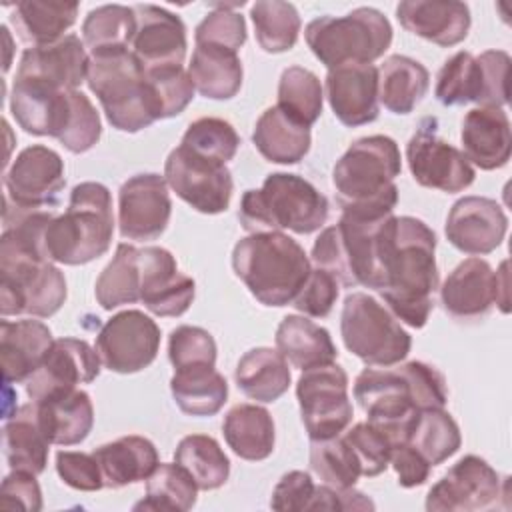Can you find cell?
<instances>
[{
  "mask_svg": "<svg viewBox=\"0 0 512 512\" xmlns=\"http://www.w3.org/2000/svg\"><path fill=\"white\" fill-rule=\"evenodd\" d=\"M436 234L414 216H396L378 288L390 312L412 328H422L432 312V294L438 288Z\"/></svg>",
  "mask_w": 512,
  "mask_h": 512,
  "instance_id": "cell-1",
  "label": "cell"
},
{
  "mask_svg": "<svg viewBox=\"0 0 512 512\" xmlns=\"http://www.w3.org/2000/svg\"><path fill=\"white\" fill-rule=\"evenodd\" d=\"M402 170L396 140L384 134L354 140L334 164L332 184L344 214L384 218L398 204L394 178Z\"/></svg>",
  "mask_w": 512,
  "mask_h": 512,
  "instance_id": "cell-2",
  "label": "cell"
},
{
  "mask_svg": "<svg viewBox=\"0 0 512 512\" xmlns=\"http://www.w3.org/2000/svg\"><path fill=\"white\" fill-rule=\"evenodd\" d=\"M396 216L360 218L340 216L338 224L320 232L312 246V262L332 274L342 286L378 290L382 284V260Z\"/></svg>",
  "mask_w": 512,
  "mask_h": 512,
  "instance_id": "cell-3",
  "label": "cell"
},
{
  "mask_svg": "<svg viewBox=\"0 0 512 512\" xmlns=\"http://www.w3.org/2000/svg\"><path fill=\"white\" fill-rule=\"evenodd\" d=\"M234 274L264 306H288L310 276L304 248L282 232H256L232 250Z\"/></svg>",
  "mask_w": 512,
  "mask_h": 512,
  "instance_id": "cell-4",
  "label": "cell"
},
{
  "mask_svg": "<svg viewBox=\"0 0 512 512\" xmlns=\"http://www.w3.org/2000/svg\"><path fill=\"white\" fill-rule=\"evenodd\" d=\"M114 234L112 194L100 182H80L70 192L64 214L46 228L44 246L50 262L80 266L104 256Z\"/></svg>",
  "mask_w": 512,
  "mask_h": 512,
  "instance_id": "cell-5",
  "label": "cell"
},
{
  "mask_svg": "<svg viewBox=\"0 0 512 512\" xmlns=\"http://www.w3.org/2000/svg\"><path fill=\"white\" fill-rule=\"evenodd\" d=\"M246 232L310 234L324 226L328 200L306 178L288 172L268 174L258 190H246L238 210Z\"/></svg>",
  "mask_w": 512,
  "mask_h": 512,
  "instance_id": "cell-6",
  "label": "cell"
},
{
  "mask_svg": "<svg viewBox=\"0 0 512 512\" xmlns=\"http://www.w3.org/2000/svg\"><path fill=\"white\" fill-rule=\"evenodd\" d=\"M86 82L112 128L134 134L156 122L146 70L130 48L92 52Z\"/></svg>",
  "mask_w": 512,
  "mask_h": 512,
  "instance_id": "cell-7",
  "label": "cell"
},
{
  "mask_svg": "<svg viewBox=\"0 0 512 512\" xmlns=\"http://www.w3.org/2000/svg\"><path fill=\"white\" fill-rule=\"evenodd\" d=\"M304 38L312 54L328 68L342 64H372L392 44L388 18L370 6L346 16H320L308 22Z\"/></svg>",
  "mask_w": 512,
  "mask_h": 512,
  "instance_id": "cell-8",
  "label": "cell"
},
{
  "mask_svg": "<svg viewBox=\"0 0 512 512\" xmlns=\"http://www.w3.org/2000/svg\"><path fill=\"white\" fill-rule=\"evenodd\" d=\"M340 334L344 346L368 366H394L412 348V338L398 318L366 292H352L344 298Z\"/></svg>",
  "mask_w": 512,
  "mask_h": 512,
  "instance_id": "cell-9",
  "label": "cell"
},
{
  "mask_svg": "<svg viewBox=\"0 0 512 512\" xmlns=\"http://www.w3.org/2000/svg\"><path fill=\"white\" fill-rule=\"evenodd\" d=\"M354 398L366 412V422L384 432L392 446L408 442L422 410L416 408L410 384L398 366L364 368L356 376Z\"/></svg>",
  "mask_w": 512,
  "mask_h": 512,
  "instance_id": "cell-10",
  "label": "cell"
},
{
  "mask_svg": "<svg viewBox=\"0 0 512 512\" xmlns=\"http://www.w3.org/2000/svg\"><path fill=\"white\" fill-rule=\"evenodd\" d=\"M296 398L310 440L340 436L352 422L348 374L334 362L302 370L296 382Z\"/></svg>",
  "mask_w": 512,
  "mask_h": 512,
  "instance_id": "cell-11",
  "label": "cell"
},
{
  "mask_svg": "<svg viewBox=\"0 0 512 512\" xmlns=\"http://www.w3.org/2000/svg\"><path fill=\"white\" fill-rule=\"evenodd\" d=\"M66 294V278L52 262H0V312L4 318L18 314L48 318L62 308Z\"/></svg>",
  "mask_w": 512,
  "mask_h": 512,
  "instance_id": "cell-12",
  "label": "cell"
},
{
  "mask_svg": "<svg viewBox=\"0 0 512 512\" xmlns=\"http://www.w3.org/2000/svg\"><path fill=\"white\" fill-rule=\"evenodd\" d=\"M164 180L178 198L202 214H220L230 206L234 182L228 166L182 146L168 154Z\"/></svg>",
  "mask_w": 512,
  "mask_h": 512,
  "instance_id": "cell-13",
  "label": "cell"
},
{
  "mask_svg": "<svg viewBox=\"0 0 512 512\" xmlns=\"http://www.w3.org/2000/svg\"><path fill=\"white\" fill-rule=\"evenodd\" d=\"M508 262L498 272L484 258H466L444 280L440 300L444 310L456 320H472L486 316L494 304L508 312Z\"/></svg>",
  "mask_w": 512,
  "mask_h": 512,
  "instance_id": "cell-14",
  "label": "cell"
},
{
  "mask_svg": "<svg viewBox=\"0 0 512 512\" xmlns=\"http://www.w3.org/2000/svg\"><path fill=\"white\" fill-rule=\"evenodd\" d=\"M436 118H424L408 140L406 160L412 178L432 190L462 192L474 182V168L462 150L436 134Z\"/></svg>",
  "mask_w": 512,
  "mask_h": 512,
  "instance_id": "cell-15",
  "label": "cell"
},
{
  "mask_svg": "<svg viewBox=\"0 0 512 512\" xmlns=\"http://www.w3.org/2000/svg\"><path fill=\"white\" fill-rule=\"evenodd\" d=\"M160 350L158 324L140 310H122L104 322L96 352L110 372L134 374L148 368Z\"/></svg>",
  "mask_w": 512,
  "mask_h": 512,
  "instance_id": "cell-16",
  "label": "cell"
},
{
  "mask_svg": "<svg viewBox=\"0 0 512 512\" xmlns=\"http://www.w3.org/2000/svg\"><path fill=\"white\" fill-rule=\"evenodd\" d=\"M502 496L498 472L480 456L460 458L426 494L428 512H474L494 508Z\"/></svg>",
  "mask_w": 512,
  "mask_h": 512,
  "instance_id": "cell-17",
  "label": "cell"
},
{
  "mask_svg": "<svg viewBox=\"0 0 512 512\" xmlns=\"http://www.w3.org/2000/svg\"><path fill=\"white\" fill-rule=\"evenodd\" d=\"M66 186L64 160L48 146L24 148L4 174L6 202L26 210L52 206Z\"/></svg>",
  "mask_w": 512,
  "mask_h": 512,
  "instance_id": "cell-18",
  "label": "cell"
},
{
  "mask_svg": "<svg viewBox=\"0 0 512 512\" xmlns=\"http://www.w3.org/2000/svg\"><path fill=\"white\" fill-rule=\"evenodd\" d=\"M172 214L164 176L136 174L118 190V226L124 240L148 242L164 234Z\"/></svg>",
  "mask_w": 512,
  "mask_h": 512,
  "instance_id": "cell-19",
  "label": "cell"
},
{
  "mask_svg": "<svg viewBox=\"0 0 512 512\" xmlns=\"http://www.w3.org/2000/svg\"><path fill=\"white\" fill-rule=\"evenodd\" d=\"M100 356L86 340L58 338L50 346L40 368L24 382L26 394L38 402L54 392L74 390L78 384H88L100 374Z\"/></svg>",
  "mask_w": 512,
  "mask_h": 512,
  "instance_id": "cell-20",
  "label": "cell"
},
{
  "mask_svg": "<svg viewBox=\"0 0 512 512\" xmlns=\"http://www.w3.org/2000/svg\"><path fill=\"white\" fill-rule=\"evenodd\" d=\"M194 280L178 272L176 258L160 246L140 248V302L162 318L182 316L194 300Z\"/></svg>",
  "mask_w": 512,
  "mask_h": 512,
  "instance_id": "cell-21",
  "label": "cell"
},
{
  "mask_svg": "<svg viewBox=\"0 0 512 512\" xmlns=\"http://www.w3.org/2000/svg\"><path fill=\"white\" fill-rule=\"evenodd\" d=\"M136 30L130 50L144 70L182 66L186 58V26L182 18L162 6L136 4Z\"/></svg>",
  "mask_w": 512,
  "mask_h": 512,
  "instance_id": "cell-22",
  "label": "cell"
},
{
  "mask_svg": "<svg viewBox=\"0 0 512 512\" xmlns=\"http://www.w3.org/2000/svg\"><path fill=\"white\" fill-rule=\"evenodd\" d=\"M508 230L502 206L486 196H464L456 200L446 218V238L460 252L482 256L494 252Z\"/></svg>",
  "mask_w": 512,
  "mask_h": 512,
  "instance_id": "cell-23",
  "label": "cell"
},
{
  "mask_svg": "<svg viewBox=\"0 0 512 512\" xmlns=\"http://www.w3.org/2000/svg\"><path fill=\"white\" fill-rule=\"evenodd\" d=\"M90 56L76 34L46 44L26 48L20 56L16 78L32 80L54 90H78L88 76Z\"/></svg>",
  "mask_w": 512,
  "mask_h": 512,
  "instance_id": "cell-24",
  "label": "cell"
},
{
  "mask_svg": "<svg viewBox=\"0 0 512 512\" xmlns=\"http://www.w3.org/2000/svg\"><path fill=\"white\" fill-rule=\"evenodd\" d=\"M326 98L334 116L348 128L378 118V68L374 64H342L326 74Z\"/></svg>",
  "mask_w": 512,
  "mask_h": 512,
  "instance_id": "cell-25",
  "label": "cell"
},
{
  "mask_svg": "<svg viewBox=\"0 0 512 512\" xmlns=\"http://www.w3.org/2000/svg\"><path fill=\"white\" fill-rule=\"evenodd\" d=\"M10 112L24 132L58 140L70 120L72 90H54L40 82L14 78Z\"/></svg>",
  "mask_w": 512,
  "mask_h": 512,
  "instance_id": "cell-26",
  "label": "cell"
},
{
  "mask_svg": "<svg viewBox=\"0 0 512 512\" xmlns=\"http://www.w3.org/2000/svg\"><path fill=\"white\" fill-rule=\"evenodd\" d=\"M404 30L442 48L460 44L470 30V8L456 0H406L396 6Z\"/></svg>",
  "mask_w": 512,
  "mask_h": 512,
  "instance_id": "cell-27",
  "label": "cell"
},
{
  "mask_svg": "<svg viewBox=\"0 0 512 512\" xmlns=\"http://www.w3.org/2000/svg\"><path fill=\"white\" fill-rule=\"evenodd\" d=\"M462 152L480 170H496L508 164L512 150L510 120L502 108H472L460 130Z\"/></svg>",
  "mask_w": 512,
  "mask_h": 512,
  "instance_id": "cell-28",
  "label": "cell"
},
{
  "mask_svg": "<svg viewBox=\"0 0 512 512\" xmlns=\"http://www.w3.org/2000/svg\"><path fill=\"white\" fill-rule=\"evenodd\" d=\"M52 344V332L40 320H2L0 358L4 382H26L40 368Z\"/></svg>",
  "mask_w": 512,
  "mask_h": 512,
  "instance_id": "cell-29",
  "label": "cell"
},
{
  "mask_svg": "<svg viewBox=\"0 0 512 512\" xmlns=\"http://www.w3.org/2000/svg\"><path fill=\"white\" fill-rule=\"evenodd\" d=\"M36 418L50 440L58 446H74L88 438L94 426V406L88 392L74 388L64 392H54L38 402Z\"/></svg>",
  "mask_w": 512,
  "mask_h": 512,
  "instance_id": "cell-30",
  "label": "cell"
},
{
  "mask_svg": "<svg viewBox=\"0 0 512 512\" xmlns=\"http://www.w3.org/2000/svg\"><path fill=\"white\" fill-rule=\"evenodd\" d=\"M94 456L102 470L104 488H122L146 480L160 464L156 446L136 434L98 446Z\"/></svg>",
  "mask_w": 512,
  "mask_h": 512,
  "instance_id": "cell-31",
  "label": "cell"
},
{
  "mask_svg": "<svg viewBox=\"0 0 512 512\" xmlns=\"http://www.w3.org/2000/svg\"><path fill=\"white\" fill-rule=\"evenodd\" d=\"M274 340L276 350L298 370L332 364L338 356L330 332L306 316H284Z\"/></svg>",
  "mask_w": 512,
  "mask_h": 512,
  "instance_id": "cell-32",
  "label": "cell"
},
{
  "mask_svg": "<svg viewBox=\"0 0 512 512\" xmlns=\"http://www.w3.org/2000/svg\"><path fill=\"white\" fill-rule=\"evenodd\" d=\"M252 142L256 150L274 164H298L310 150V128L282 112L278 106L266 108L256 120Z\"/></svg>",
  "mask_w": 512,
  "mask_h": 512,
  "instance_id": "cell-33",
  "label": "cell"
},
{
  "mask_svg": "<svg viewBox=\"0 0 512 512\" xmlns=\"http://www.w3.org/2000/svg\"><path fill=\"white\" fill-rule=\"evenodd\" d=\"M76 16L78 2L22 0L12 6L10 24L14 26L18 38L34 48L64 38V32L74 26Z\"/></svg>",
  "mask_w": 512,
  "mask_h": 512,
  "instance_id": "cell-34",
  "label": "cell"
},
{
  "mask_svg": "<svg viewBox=\"0 0 512 512\" xmlns=\"http://www.w3.org/2000/svg\"><path fill=\"white\" fill-rule=\"evenodd\" d=\"M188 76L202 96L228 100L238 94L244 70L238 52L216 44H196Z\"/></svg>",
  "mask_w": 512,
  "mask_h": 512,
  "instance_id": "cell-35",
  "label": "cell"
},
{
  "mask_svg": "<svg viewBox=\"0 0 512 512\" xmlns=\"http://www.w3.org/2000/svg\"><path fill=\"white\" fill-rule=\"evenodd\" d=\"M428 88V70L410 56H388L378 68V102L392 114H410Z\"/></svg>",
  "mask_w": 512,
  "mask_h": 512,
  "instance_id": "cell-36",
  "label": "cell"
},
{
  "mask_svg": "<svg viewBox=\"0 0 512 512\" xmlns=\"http://www.w3.org/2000/svg\"><path fill=\"white\" fill-rule=\"evenodd\" d=\"M234 380L244 396L256 402H274L288 390L292 374L288 360L278 350L258 346L238 360Z\"/></svg>",
  "mask_w": 512,
  "mask_h": 512,
  "instance_id": "cell-37",
  "label": "cell"
},
{
  "mask_svg": "<svg viewBox=\"0 0 512 512\" xmlns=\"http://www.w3.org/2000/svg\"><path fill=\"white\" fill-rule=\"evenodd\" d=\"M50 440L42 432L36 406L24 404L6 416L4 422V454L10 470H22L30 474H42L48 462Z\"/></svg>",
  "mask_w": 512,
  "mask_h": 512,
  "instance_id": "cell-38",
  "label": "cell"
},
{
  "mask_svg": "<svg viewBox=\"0 0 512 512\" xmlns=\"http://www.w3.org/2000/svg\"><path fill=\"white\" fill-rule=\"evenodd\" d=\"M226 444L242 460H266L274 450V420L270 412L258 404H236L222 422Z\"/></svg>",
  "mask_w": 512,
  "mask_h": 512,
  "instance_id": "cell-39",
  "label": "cell"
},
{
  "mask_svg": "<svg viewBox=\"0 0 512 512\" xmlns=\"http://www.w3.org/2000/svg\"><path fill=\"white\" fill-rule=\"evenodd\" d=\"M170 392L184 414L214 416L228 398V384L214 366H190L174 370Z\"/></svg>",
  "mask_w": 512,
  "mask_h": 512,
  "instance_id": "cell-40",
  "label": "cell"
},
{
  "mask_svg": "<svg viewBox=\"0 0 512 512\" xmlns=\"http://www.w3.org/2000/svg\"><path fill=\"white\" fill-rule=\"evenodd\" d=\"M94 294L104 310L140 300V250L136 246L118 244L116 254L96 280Z\"/></svg>",
  "mask_w": 512,
  "mask_h": 512,
  "instance_id": "cell-41",
  "label": "cell"
},
{
  "mask_svg": "<svg viewBox=\"0 0 512 512\" xmlns=\"http://www.w3.org/2000/svg\"><path fill=\"white\" fill-rule=\"evenodd\" d=\"M174 462L180 464L196 482L198 490H216L230 476V460L220 444L206 434L184 436L174 452Z\"/></svg>",
  "mask_w": 512,
  "mask_h": 512,
  "instance_id": "cell-42",
  "label": "cell"
},
{
  "mask_svg": "<svg viewBox=\"0 0 512 512\" xmlns=\"http://www.w3.org/2000/svg\"><path fill=\"white\" fill-rule=\"evenodd\" d=\"M250 18L258 46L268 54L294 48L300 34V16L294 4L282 0H258L250 6Z\"/></svg>",
  "mask_w": 512,
  "mask_h": 512,
  "instance_id": "cell-43",
  "label": "cell"
},
{
  "mask_svg": "<svg viewBox=\"0 0 512 512\" xmlns=\"http://www.w3.org/2000/svg\"><path fill=\"white\" fill-rule=\"evenodd\" d=\"M198 486L180 464L160 462L146 478V498L134 510H176L186 512L196 504Z\"/></svg>",
  "mask_w": 512,
  "mask_h": 512,
  "instance_id": "cell-44",
  "label": "cell"
},
{
  "mask_svg": "<svg viewBox=\"0 0 512 512\" xmlns=\"http://www.w3.org/2000/svg\"><path fill=\"white\" fill-rule=\"evenodd\" d=\"M136 30L134 8L122 4H104L88 12L82 24L84 46L90 54L100 50L130 48Z\"/></svg>",
  "mask_w": 512,
  "mask_h": 512,
  "instance_id": "cell-45",
  "label": "cell"
},
{
  "mask_svg": "<svg viewBox=\"0 0 512 512\" xmlns=\"http://www.w3.org/2000/svg\"><path fill=\"white\" fill-rule=\"evenodd\" d=\"M324 92L318 76L302 66H288L278 82V108L304 126H312L322 114Z\"/></svg>",
  "mask_w": 512,
  "mask_h": 512,
  "instance_id": "cell-46",
  "label": "cell"
},
{
  "mask_svg": "<svg viewBox=\"0 0 512 512\" xmlns=\"http://www.w3.org/2000/svg\"><path fill=\"white\" fill-rule=\"evenodd\" d=\"M408 444H412L430 466H438L458 452L462 436L456 420L444 408H430L418 414Z\"/></svg>",
  "mask_w": 512,
  "mask_h": 512,
  "instance_id": "cell-47",
  "label": "cell"
},
{
  "mask_svg": "<svg viewBox=\"0 0 512 512\" xmlns=\"http://www.w3.org/2000/svg\"><path fill=\"white\" fill-rule=\"evenodd\" d=\"M434 96L444 106H460L468 102L480 104L482 98V68L474 54L456 52L438 72Z\"/></svg>",
  "mask_w": 512,
  "mask_h": 512,
  "instance_id": "cell-48",
  "label": "cell"
},
{
  "mask_svg": "<svg viewBox=\"0 0 512 512\" xmlns=\"http://www.w3.org/2000/svg\"><path fill=\"white\" fill-rule=\"evenodd\" d=\"M310 468L334 488H352L362 476L360 462L344 436L310 440Z\"/></svg>",
  "mask_w": 512,
  "mask_h": 512,
  "instance_id": "cell-49",
  "label": "cell"
},
{
  "mask_svg": "<svg viewBox=\"0 0 512 512\" xmlns=\"http://www.w3.org/2000/svg\"><path fill=\"white\" fill-rule=\"evenodd\" d=\"M150 102L156 120L178 116L194 98V84L182 66L146 70Z\"/></svg>",
  "mask_w": 512,
  "mask_h": 512,
  "instance_id": "cell-50",
  "label": "cell"
},
{
  "mask_svg": "<svg viewBox=\"0 0 512 512\" xmlns=\"http://www.w3.org/2000/svg\"><path fill=\"white\" fill-rule=\"evenodd\" d=\"M180 146L198 156L226 164L236 156L240 146V136L230 122L208 116V118L194 120L186 128Z\"/></svg>",
  "mask_w": 512,
  "mask_h": 512,
  "instance_id": "cell-51",
  "label": "cell"
},
{
  "mask_svg": "<svg viewBox=\"0 0 512 512\" xmlns=\"http://www.w3.org/2000/svg\"><path fill=\"white\" fill-rule=\"evenodd\" d=\"M236 6H244V2L214 4V10L194 30L196 44H216L238 52L246 42V20L240 12L232 10Z\"/></svg>",
  "mask_w": 512,
  "mask_h": 512,
  "instance_id": "cell-52",
  "label": "cell"
},
{
  "mask_svg": "<svg viewBox=\"0 0 512 512\" xmlns=\"http://www.w3.org/2000/svg\"><path fill=\"white\" fill-rule=\"evenodd\" d=\"M168 358L174 370L190 366H214L216 342L208 330L182 324L170 332Z\"/></svg>",
  "mask_w": 512,
  "mask_h": 512,
  "instance_id": "cell-53",
  "label": "cell"
},
{
  "mask_svg": "<svg viewBox=\"0 0 512 512\" xmlns=\"http://www.w3.org/2000/svg\"><path fill=\"white\" fill-rule=\"evenodd\" d=\"M100 134H102V122L94 104L80 90H72L70 120L64 134L58 138V142L72 154H82L98 144Z\"/></svg>",
  "mask_w": 512,
  "mask_h": 512,
  "instance_id": "cell-54",
  "label": "cell"
},
{
  "mask_svg": "<svg viewBox=\"0 0 512 512\" xmlns=\"http://www.w3.org/2000/svg\"><path fill=\"white\" fill-rule=\"evenodd\" d=\"M346 442L352 446L362 476H378L390 466V452L392 442L386 438L384 432H380L370 422H358L354 424L346 434Z\"/></svg>",
  "mask_w": 512,
  "mask_h": 512,
  "instance_id": "cell-55",
  "label": "cell"
},
{
  "mask_svg": "<svg viewBox=\"0 0 512 512\" xmlns=\"http://www.w3.org/2000/svg\"><path fill=\"white\" fill-rule=\"evenodd\" d=\"M402 374L406 376L412 400L418 410H430V408H444L448 402V388L444 376L430 364L412 360L398 366Z\"/></svg>",
  "mask_w": 512,
  "mask_h": 512,
  "instance_id": "cell-56",
  "label": "cell"
},
{
  "mask_svg": "<svg viewBox=\"0 0 512 512\" xmlns=\"http://www.w3.org/2000/svg\"><path fill=\"white\" fill-rule=\"evenodd\" d=\"M338 282L332 274H328L322 268L310 270V276L306 278L304 286L300 288L298 296L294 298L292 306L302 312L304 316L312 318H324L330 314V310L336 304L338 298Z\"/></svg>",
  "mask_w": 512,
  "mask_h": 512,
  "instance_id": "cell-57",
  "label": "cell"
},
{
  "mask_svg": "<svg viewBox=\"0 0 512 512\" xmlns=\"http://www.w3.org/2000/svg\"><path fill=\"white\" fill-rule=\"evenodd\" d=\"M56 472L62 478V482L74 490L96 492L104 488L102 470L94 452L88 454V452L60 450L56 454Z\"/></svg>",
  "mask_w": 512,
  "mask_h": 512,
  "instance_id": "cell-58",
  "label": "cell"
},
{
  "mask_svg": "<svg viewBox=\"0 0 512 512\" xmlns=\"http://www.w3.org/2000/svg\"><path fill=\"white\" fill-rule=\"evenodd\" d=\"M482 68V98L480 106L502 108L508 102V72L510 56L504 50H486L476 56Z\"/></svg>",
  "mask_w": 512,
  "mask_h": 512,
  "instance_id": "cell-59",
  "label": "cell"
},
{
  "mask_svg": "<svg viewBox=\"0 0 512 512\" xmlns=\"http://www.w3.org/2000/svg\"><path fill=\"white\" fill-rule=\"evenodd\" d=\"M314 490L316 486L308 472H302V470L286 472L272 490L270 506L280 512H304L310 508Z\"/></svg>",
  "mask_w": 512,
  "mask_h": 512,
  "instance_id": "cell-60",
  "label": "cell"
},
{
  "mask_svg": "<svg viewBox=\"0 0 512 512\" xmlns=\"http://www.w3.org/2000/svg\"><path fill=\"white\" fill-rule=\"evenodd\" d=\"M0 506L8 510H26V512L42 510V492H40L36 474L12 470L2 480Z\"/></svg>",
  "mask_w": 512,
  "mask_h": 512,
  "instance_id": "cell-61",
  "label": "cell"
},
{
  "mask_svg": "<svg viewBox=\"0 0 512 512\" xmlns=\"http://www.w3.org/2000/svg\"><path fill=\"white\" fill-rule=\"evenodd\" d=\"M390 466L398 476V484L402 488L422 486L430 476V462L408 442H400L392 446Z\"/></svg>",
  "mask_w": 512,
  "mask_h": 512,
  "instance_id": "cell-62",
  "label": "cell"
}]
</instances>
